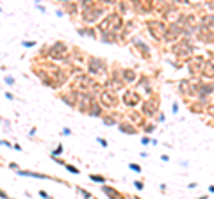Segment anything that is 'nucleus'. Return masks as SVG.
<instances>
[{"label":"nucleus","instance_id":"f257e3e1","mask_svg":"<svg viewBox=\"0 0 214 199\" xmlns=\"http://www.w3.org/2000/svg\"><path fill=\"white\" fill-rule=\"evenodd\" d=\"M121 27V18L118 14H109L105 18V21L102 23V28H109L111 32H116Z\"/></svg>","mask_w":214,"mask_h":199},{"label":"nucleus","instance_id":"f03ea898","mask_svg":"<svg viewBox=\"0 0 214 199\" xmlns=\"http://www.w3.org/2000/svg\"><path fill=\"white\" fill-rule=\"evenodd\" d=\"M64 53H66V44H64V43H56V44L48 50V55L52 57V59H63Z\"/></svg>","mask_w":214,"mask_h":199},{"label":"nucleus","instance_id":"7ed1b4c3","mask_svg":"<svg viewBox=\"0 0 214 199\" xmlns=\"http://www.w3.org/2000/svg\"><path fill=\"white\" fill-rule=\"evenodd\" d=\"M123 101H125L127 105H136V103L139 101V96H137L134 91H128V92H125V96H123Z\"/></svg>","mask_w":214,"mask_h":199},{"label":"nucleus","instance_id":"20e7f679","mask_svg":"<svg viewBox=\"0 0 214 199\" xmlns=\"http://www.w3.org/2000/svg\"><path fill=\"white\" fill-rule=\"evenodd\" d=\"M16 174H20V176H32V178H41V180H48L50 176L47 174H39V172H30V171H23V169H18Z\"/></svg>","mask_w":214,"mask_h":199},{"label":"nucleus","instance_id":"39448f33","mask_svg":"<svg viewBox=\"0 0 214 199\" xmlns=\"http://www.w3.org/2000/svg\"><path fill=\"white\" fill-rule=\"evenodd\" d=\"M102 190L105 192V194H107V196H109L111 199H125V197H123V196L120 194V192H116L114 188H111V187H102Z\"/></svg>","mask_w":214,"mask_h":199},{"label":"nucleus","instance_id":"423d86ee","mask_svg":"<svg viewBox=\"0 0 214 199\" xmlns=\"http://www.w3.org/2000/svg\"><path fill=\"white\" fill-rule=\"evenodd\" d=\"M102 105H105V107H113V105H114V98L111 96V94L104 92V94H102Z\"/></svg>","mask_w":214,"mask_h":199},{"label":"nucleus","instance_id":"0eeeda50","mask_svg":"<svg viewBox=\"0 0 214 199\" xmlns=\"http://www.w3.org/2000/svg\"><path fill=\"white\" fill-rule=\"evenodd\" d=\"M102 68H104V62H100V61H96V59H93L91 61V66H89L91 73H96V71L102 70Z\"/></svg>","mask_w":214,"mask_h":199},{"label":"nucleus","instance_id":"6e6552de","mask_svg":"<svg viewBox=\"0 0 214 199\" xmlns=\"http://www.w3.org/2000/svg\"><path fill=\"white\" fill-rule=\"evenodd\" d=\"M64 167H66V169L70 171L71 174H78V169H77V167H73V165H68V163H66V165H64Z\"/></svg>","mask_w":214,"mask_h":199},{"label":"nucleus","instance_id":"1a4fd4ad","mask_svg":"<svg viewBox=\"0 0 214 199\" xmlns=\"http://www.w3.org/2000/svg\"><path fill=\"white\" fill-rule=\"evenodd\" d=\"M21 44L25 46V48H30V46H34L36 41H21Z\"/></svg>","mask_w":214,"mask_h":199},{"label":"nucleus","instance_id":"9d476101","mask_svg":"<svg viewBox=\"0 0 214 199\" xmlns=\"http://www.w3.org/2000/svg\"><path fill=\"white\" fill-rule=\"evenodd\" d=\"M89 180H93V181H98V183H104V178H102V176H93V174H91V176H89Z\"/></svg>","mask_w":214,"mask_h":199},{"label":"nucleus","instance_id":"9b49d317","mask_svg":"<svg viewBox=\"0 0 214 199\" xmlns=\"http://www.w3.org/2000/svg\"><path fill=\"white\" fill-rule=\"evenodd\" d=\"M77 190H78V192H80V194H82V196H84V197H86V199H89V197H91V194H89V192H86V190H82V188H80V187H78Z\"/></svg>","mask_w":214,"mask_h":199},{"label":"nucleus","instance_id":"f8f14e48","mask_svg":"<svg viewBox=\"0 0 214 199\" xmlns=\"http://www.w3.org/2000/svg\"><path fill=\"white\" fill-rule=\"evenodd\" d=\"M39 196H41L43 199H52V196H50V194H47L45 190H39Z\"/></svg>","mask_w":214,"mask_h":199},{"label":"nucleus","instance_id":"ddd939ff","mask_svg":"<svg viewBox=\"0 0 214 199\" xmlns=\"http://www.w3.org/2000/svg\"><path fill=\"white\" fill-rule=\"evenodd\" d=\"M130 169L136 171V172H139V171H141V167H139V165H136V163H130Z\"/></svg>","mask_w":214,"mask_h":199},{"label":"nucleus","instance_id":"4468645a","mask_svg":"<svg viewBox=\"0 0 214 199\" xmlns=\"http://www.w3.org/2000/svg\"><path fill=\"white\" fill-rule=\"evenodd\" d=\"M6 84L13 85V84H14V78H13V77H6Z\"/></svg>","mask_w":214,"mask_h":199},{"label":"nucleus","instance_id":"2eb2a0df","mask_svg":"<svg viewBox=\"0 0 214 199\" xmlns=\"http://www.w3.org/2000/svg\"><path fill=\"white\" fill-rule=\"evenodd\" d=\"M0 197H2V199H11V197H9V196L6 194V192L2 190V188H0Z\"/></svg>","mask_w":214,"mask_h":199},{"label":"nucleus","instance_id":"dca6fc26","mask_svg":"<svg viewBox=\"0 0 214 199\" xmlns=\"http://www.w3.org/2000/svg\"><path fill=\"white\" fill-rule=\"evenodd\" d=\"M96 141H98L100 144H102V146H107V141H104V139H102V137H98V139H96Z\"/></svg>","mask_w":214,"mask_h":199},{"label":"nucleus","instance_id":"f3484780","mask_svg":"<svg viewBox=\"0 0 214 199\" xmlns=\"http://www.w3.org/2000/svg\"><path fill=\"white\" fill-rule=\"evenodd\" d=\"M61 151H63V148H61V146H59V148H57L56 151H54V156H57V155H59V153H61Z\"/></svg>","mask_w":214,"mask_h":199},{"label":"nucleus","instance_id":"a211bd4d","mask_svg":"<svg viewBox=\"0 0 214 199\" xmlns=\"http://www.w3.org/2000/svg\"><path fill=\"white\" fill-rule=\"evenodd\" d=\"M136 188H139V190H141V188H143V183H139V181H136Z\"/></svg>","mask_w":214,"mask_h":199},{"label":"nucleus","instance_id":"6ab92c4d","mask_svg":"<svg viewBox=\"0 0 214 199\" xmlns=\"http://www.w3.org/2000/svg\"><path fill=\"white\" fill-rule=\"evenodd\" d=\"M70 133H71V132L68 130V128H64V130H63V135H70Z\"/></svg>","mask_w":214,"mask_h":199},{"label":"nucleus","instance_id":"aec40b11","mask_svg":"<svg viewBox=\"0 0 214 199\" xmlns=\"http://www.w3.org/2000/svg\"><path fill=\"white\" fill-rule=\"evenodd\" d=\"M0 144H2V146H6V142H4V141H0Z\"/></svg>","mask_w":214,"mask_h":199},{"label":"nucleus","instance_id":"412c9836","mask_svg":"<svg viewBox=\"0 0 214 199\" xmlns=\"http://www.w3.org/2000/svg\"><path fill=\"white\" fill-rule=\"evenodd\" d=\"M200 199H207V197H205V196H203V197H200Z\"/></svg>","mask_w":214,"mask_h":199},{"label":"nucleus","instance_id":"4be33fe9","mask_svg":"<svg viewBox=\"0 0 214 199\" xmlns=\"http://www.w3.org/2000/svg\"><path fill=\"white\" fill-rule=\"evenodd\" d=\"M136 199H141V197H136Z\"/></svg>","mask_w":214,"mask_h":199},{"label":"nucleus","instance_id":"5701e85b","mask_svg":"<svg viewBox=\"0 0 214 199\" xmlns=\"http://www.w3.org/2000/svg\"><path fill=\"white\" fill-rule=\"evenodd\" d=\"M0 11H2V7H0Z\"/></svg>","mask_w":214,"mask_h":199},{"label":"nucleus","instance_id":"b1692460","mask_svg":"<svg viewBox=\"0 0 214 199\" xmlns=\"http://www.w3.org/2000/svg\"><path fill=\"white\" fill-rule=\"evenodd\" d=\"M0 125H2V121H0Z\"/></svg>","mask_w":214,"mask_h":199}]
</instances>
